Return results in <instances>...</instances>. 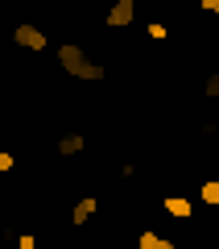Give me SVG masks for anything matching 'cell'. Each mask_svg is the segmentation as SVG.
Returning a JSON list of instances; mask_svg holds the SVG:
<instances>
[{
  "label": "cell",
  "instance_id": "13",
  "mask_svg": "<svg viewBox=\"0 0 219 249\" xmlns=\"http://www.w3.org/2000/svg\"><path fill=\"white\" fill-rule=\"evenodd\" d=\"M215 83H219V71H215Z\"/></svg>",
  "mask_w": 219,
  "mask_h": 249
},
{
  "label": "cell",
  "instance_id": "9",
  "mask_svg": "<svg viewBox=\"0 0 219 249\" xmlns=\"http://www.w3.org/2000/svg\"><path fill=\"white\" fill-rule=\"evenodd\" d=\"M13 166H17V158H13L9 150H0V170H13Z\"/></svg>",
  "mask_w": 219,
  "mask_h": 249
},
{
  "label": "cell",
  "instance_id": "10",
  "mask_svg": "<svg viewBox=\"0 0 219 249\" xmlns=\"http://www.w3.org/2000/svg\"><path fill=\"white\" fill-rule=\"evenodd\" d=\"M199 9L211 13V17H219V0H199Z\"/></svg>",
  "mask_w": 219,
  "mask_h": 249
},
{
  "label": "cell",
  "instance_id": "12",
  "mask_svg": "<svg viewBox=\"0 0 219 249\" xmlns=\"http://www.w3.org/2000/svg\"><path fill=\"white\" fill-rule=\"evenodd\" d=\"M17 245H21V249H37V241L29 237V232H21V237H17Z\"/></svg>",
  "mask_w": 219,
  "mask_h": 249
},
{
  "label": "cell",
  "instance_id": "2",
  "mask_svg": "<svg viewBox=\"0 0 219 249\" xmlns=\"http://www.w3.org/2000/svg\"><path fill=\"white\" fill-rule=\"evenodd\" d=\"M13 42H17L21 46V50H46V46H50V42H46V29H37L33 25V21H21V25L17 29H13Z\"/></svg>",
  "mask_w": 219,
  "mask_h": 249
},
{
  "label": "cell",
  "instance_id": "6",
  "mask_svg": "<svg viewBox=\"0 0 219 249\" xmlns=\"http://www.w3.org/2000/svg\"><path fill=\"white\" fill-rule=\"evenodd\" d=\"M83 145H87V137H83V133H62L58 137V154H66V158L83 154Z\"/></svg>",
  "mask_w": 219,
  "mask_h": 249
},
{
  "label": "cell",
  "instance_id": "4",
  "mask_svg": "<svg viewBox=\"0 0 219 249\" xmlns=\"http://www.w3.org/2000/svg\"><path fill=\"white\" fill-rule=\"evenodd\" d=\"M95 212H99V196H83L79 204L70 208V224H87Z\"/></svg>",
  "mask_w": 219,
  "mask_h": 249
},
{
  "label": "cell",
  "instance_id": "5",
  "mask_svg": "<svg viewBox=\"0 0 219 249\" xmlns=\"http://www.w3.org/2000/svg\"><path fill=\"white\" fill-rule=\"evenodd\" d=\"M166 212L174 216V220H190V216H194V199H186V196H166Z\"/></svg>",
  "mask_w": 219,
  "mask_h": 249
},
{
  "label": "cell",
  "instance_id": "8",
  "mask_svg": "<svg viewBox=\"0 0 219 249\" xmlns=\"http://www.w3.org/2000/svg\"><path fill=\"white\" fill-rule=\"evenodd\" d=\"M199 204H203V208H219V178L199 183Z\"/></svg>",
  "mask_w": 219,
  "mask_h": 249
},
{
  "label": "cell",
  "instance_id": "7",
  "mask_svg": "<svg viewBox=\"0 0 219 249\" xmlns=\"http://www.w3.org/2000/svg\"><path fill=\"white\" fill-rule=\"evenodd\" d=\"M137 249H178V245H174L170 237H161V232H149V229H145V232L137 237Z\"/></svg>",
  "mask_w": 219,
  "mask_h": 249
},
{
  "label": "cell",
  "instance_id": "3",
  "mask_svg": "<svg viewBox=\"0 0 219 249\" xmlns=\"http://www.w3.org/2000/svg\"><path fill=\"white\" fill-rule=\"evenodd\" d=\"M132 17H137V0H116L112 9H108V25L112 29H124V25H132Z\"/></svg>",
  "mask_w": 219,
  "mask_h": 249
},
{
  "label": "cell",
  "instance_id": "11",
  "mask_svg": "<svg viewBox=\"0 0 219 249\" xmlns=\"http://www.w3.org/2000/svg\"><path fill=\"white\" fill-rule=\"evenodd\" d=\"M149 37H153V42H161V37H166V25H161V21H153V25H149Z\"/></svg>",
  "mask_w": 219,
  "mask_h": 249
},
{
  "label": "cell",
  "instance_id": "1",
  "mask_svg": "<svg viewBox=\"0 0 219 249\" xmlns=\"http://www.w3.org/2000/svg\"><path fill=\"white\" fill-rule=\"evenodd\" d=\"M58 62H62V71H66V75H75V79H83V83H99V79H104V67H99L95 58H87V50L75 46V42H62L58 46Z\"/></svg>",
  "mask_w": 219,
  "mask_h": 249
}]
</instances>
